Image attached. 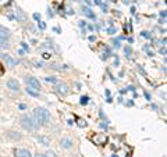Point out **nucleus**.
<instances>
[{
    "label": "nucleus",
    "mask_w": 167,
    "mask_h": 157,
    "mask_svg": "<svg viewBox=\"0 0 167 157\" xmlns=\"http://www.w3.org/2000/svg\"><path fill=\"white\" fill-rule=\"evenodd\" d=\"M34 117L36 120L38 125H46L49 120H50V113L46 109H43V107H38L34 111Z\"/></svg>",
    "instance_id": "obj_1"
},
{
    "label": "nucleus",
    "mask_w": 167,
    "mask_h": 157,
    "mask_svg": "<svg viewBox=\"0 0 167 157\" xmlns=\"http://www.w3.org/2000/svg\"><path fill=\"white\" fill-rule=\"evenodd\" d=\"M21 125L26 131H35L39 126L36 120H35V117H31V115H26V114L21 117Z\"/></svg>",
    "instance_id": "obj_2"
},
{
    "label": "nucleus",
    "mask_w": 167,
    "mask_h": 157,
    "mask_svg": "<svg viewBox=\"0 0 167 157\" xmlns=\"http://www.w3.org/2000/svg\"><path fill=\"white\" fill-rule=\"evenodd\" d=\"M25 82L28 86H32V88H35V89H41V82L38 81L35 77H25Z\"/></svg>",
    "instance_id": "obj_3"
},
{
    "label": "nucleus",
    "mask_w": 167,
    "mask_h": 157,
    "mask_svg": "<svg viewBox=\"0 0 167 157\" xmlns=\"http://www.w3.org/2000/svg\"><path fill=\"white\" fill-rule=\"evenodd\" d=\"M1 60L4 61L6 65H7L9 68H14L17 65L16 60H14V58H11L10 56H9V54H6V53H3V54H1Z\"/></svg>",
    "instance_id": "obj_4"
},
{
    "label": "nucleus",
    "mask_w": 167,
    "mask_h": 157,
    "mask_svg": "<svg viewBox=\"0 0 167 157\" xmlns=\"http://www.w3.org/2000/svg\"><path fill=\"white\" fill-rule=\"evenodd\" d=\"M56 90H57L59 93L61 94V96H67L68 94V86L64 82H56Z\"/></svg>",
    "instance_id": "obj_5"
},
{
    "label": "nucleus",
    "mask_w": 167,
    "mask_h": 157,
    "mask_svg": "<svg viewBox=\"0 0 167 157\" xmlns=\"http://www.w3.org/2000/svg\"><path fill=\"white\" fill-rule=\"evenodd\" d=\"M92 141L95 142V145L103 146V145H106V142H107V138H106V135H103V134H98V135H95L93 138H92Z\"/></svg>",
    "instance_id": "obj_6"
},
{
    "label": "nucleus",
    "mask_w": 167,
    "mask_h": 157,
    "mask_svg": "<svg viewBox=\"0 0 167 157\" xmlns=\"http://www.w3.org/2000/svg\"><path fill=\"white\" fill-rule=\"evenodd\" d=\"M7 86H9V89H11L13 92H18V90H20V82L14 78H11L7 81Z\"/></svg>",
    "instance_id": "obj_7"
},
{
    "label": "nucleus",
    "mask_w": 167,
    "mask_h": 157,
    "mask_svg": "<svg viewBox=\"0 0 167 157\" xmlns=\"http://www.w3.org/2000/svg\"><path fill=\"white\" fill-rule=\"evenodd\" d=\"M11 36L10 31L6 26H0V40H9Z\"/></svg>",
    "instance_id": "obj_8"
},
{
    "label": "nucleus",
    "mask_w": 167,
    "mask_h": 157,
    "mask_svg": "<svg viewBox=\"0 0 167 157\" xmlns=\"http://www.w3.org/2000/svg\"><path fill=\"white\" fill-rule=\"evenodd\" d=\"M14 154H16V157H32L31 153L28 152L26 149H16Z\"/></svg>",
    "instance_id": "obj_9"
},
{
    "label": "nucleus",
    "mask_w": 167,
    "mask_h": 157,
    "mask_svg": "<svg viewBox=\"0 0 167 157\" xmlns=\"http://www.w3.org/2000/svg\"><path fill=\"white\" fill-rule=\"evenodd\" d=\"M36 141L41 143L42 146H49V145H50V138H47V136H45V135L38 136Z\"/></svg>",
    "instance_id": "obj_10"
},
{
    "label": "nucleus",
    "mask_w": 167,
    "mask_h": 157,
    "mask_svg": "<svg viewBox=\"0 0 167 157\" xmlns=\"http://www.w3.org/2000/svg\"><path fill=\"white\" fill-rule=\"evenodd\" d=\"M60 145H61V147H64V149H70V147H73V141L68 139V138H63L61 142H60Z\"/></svg>",
    "instance_id": "obj_11"
},
{
    "label": "nucleus",
    "mask_w": 167,
    "mask_h": 157,
    "mask_svg": "<svg viewBox=\"0 0 167 157\" xmlns=\"http://www.w3.org/2000/svg\"><path fill=\"white\" fill-rule=\"evenodd\" d=\"M25 90H26V93L29 94V96H32V97H38V96H39V90L35 89V88H32V86H28Z\"/></svg>",
    "instance_id": "obj_12"
},
{
    "label": "nucleus",
    "mask_w": 167,
    "mask_h": 157,
    "mask_svg": "<svg viewBox=\"0 0 167 157\" xmlns=\"http://www.w3.org/2000/svg\"><path fill=\"white\" fill-rule=\"evenodd\" d=\"M16 17H17L18 21H25L26 20V16L24 14V11L21 10V9H17L16 10Z\"/></svg>",
    "instance_id": "obj_13"
},
{
    "label": "nucleus",
    "mask_w": 167,
    "mask_h": 157,
    "mask_svg": "<svg viewBox=\"0 0 167 157\" xmlns=\"http://www.w3.org/2000/svg\"><path fill=\"white\" fill-rule=\"evenodd\" d=\"M7 136H9L10 139H13V141H20V139H21V135L18 134V132L10 131V132H7Z\"/></svg>",
    "instance_id": "obj_14"
},
{
    "label": "nucleus",
    "mask_w": 167,
    "mask_h": 157,
    "mask_svg": "<svg viewBox=\"0 0 167 157\" xmlns=\"http://www.w3.org/2000/svg\"><path fill=\"white\" fill-rule=\"evenodd\" d=\"M82 11H84V14H85V16H88L89 18H95V14L92 13V10H91L89 7H84Z\"/></svg>",
    "instance_id": "obj_15"
},
{
    "label": "nucleus",
    "mask_w": 167,
    "mask_h": 157,
    "mask_svg": "<svg viewBox=\"0 0 167 157\" xmlns=\"http://www.w3.org/2000/svg\"><path fill=\"white\" fill-rule=\"evenodd\" d=\"M88 102H89V97L88 96H82V97H81V104H88Z\"/></svg>",
    "instance_id": "obj_16"
},
{
    "label": "nucleus",
    "mask_w": 167,
    "mask_h": 157,
    "mask_svg": "<svg viewBox=\"0 0 167 157\" xmlns=\"http://www.w3.org/2000/svg\"><path fill=\"white\" fill-rule=\"evenodd\" d=\"M45 81H46V82H52V84H56V82H57V81H56V78H53V77H46V78H45Z\"/></svg>",
    "instance_id": "obj_17"
},
{
    "label": "nucleus",
    "mask_w": 167,
    "mask_h": 157,
    "mask_svg": "<svg viewBox=\"0 0 167 157\" xmlns=\"http://www.w3.org/2000/svg\"><path fill=\"white\" fill-rule=\"evenodd\" d=\"M125 54H127V57L131 56V47H125Z\"/></svg>",
    "instance_id": "obj_18"
},
{
    "label": "nucleus",
    "mask_w": 167,
    "mask_h": 157,
    "mask_svg": "<svg viewBox=\"0 0 167 157\" xmlns=\"http://www.w3.org/2000/svg\"><path fill=\"white\" fill-rule=\"evenodd\" d=\"M18 109H20V110H26V104L21 103V104H18Z\"/></svg>",
    "instance_id": "obj_19"
},
{
    "label": "nucleus",
    "mask_w": 167,
    "mask_h": 157,
    "mask_svg": "<svg viewBox=\"0 0 167 157\" xmlns=\"http://www.w3.org/2000/svg\"><path fill=\"white\" fill-rule=\"evenodd\" d=\"M45 156H46V157H56V154H54L53 152H47Z\"/></svg>",
    "instance_id": "obj_20"
},
{
    "label": "nucleus",
    "mask_w": 167,
    "mask_h": 157,
    "mask_svg": "<svg viewBox=\"0 0 167 157\" xmlns=\"http://www.w3.org/2000/svg\"><path fill=\"white\" fill-rule=\"evenodd\" d=\"M107 32H109L110 35H113V33H116V32H117V31H116L114 28H109V29H107Z\"/></svg>",
    "instance_id": "obj_21"
},
{
    "label": "nucleus",
    "mask_w": 167,
    "mask_h": 157,
    "mask_svg": "<svg viewBox=\"0 0 167 157\" xmlns=\"http://www.w3.org/2000/svg\"><path fill=\"white\" fill-rule=\"evenodd\" d=\"M34 18H35L36 21H39V20H41V14H38V13H35V14H34Z\"/></svg>",
    "instance_id": "obj_22"
},
{
    "label": "nucleus",
    "mask_w": 167,
    "mask_h": 157,
    "mask_svg": "<svg viewBox=\"0 0 167 157\" xmlns=\"http://www.w3.org/2000/svg\"><path fill=\"white\" fill-rule=\"evenodd\" d=\"M39 28H41V29H45V28H46V24H45V22H39Z\"/></svg>",
    "instance_id": "obj_23"
},
{
    "label": "nucleus",
    "mask_w": 167,
    "mask_h": 157,
    "mask_svg": "<svg viewBox=\"0 0 167 157\" xmlns=\"http://www.w3.org/2000/svg\"><path fill=\"white\" fill-rule=\"evenodd\" d=\"M79 126H86V121L79 120Z\"/></svg>",
    "instance_id": "obj_24"
},
{
    "label": "nucleus",
    "mask_w": 167,
    "mask_h": 157,
    "mask_svg": "<svg viewBox=\"0 0 167 157\" xmlns=\"http://www.w3.org/2000/svg\"><path fill=\"white\" fill-rule=\"evenodd\" d=\"M79 26H81V28H85V26H86V22H85V21H79Z\"/></svg>",
    "instance_id": "obj_25"
},
{
    "label": "nucleus",
    "mask_w": 167,
    "mask_h": 157,
    "mask_svg": "<svg viewBox=\"0 0 167 157\" xmlns=\"http://www.w3.org/2000/svg\"><path fill=\"white\" fill-rule=\"evenodd\" d=\"M160 17H163V20H166V11L164 10L160 11Z\"/></svg>",
    "instance_id": "obj_26"
},
{
    "label": "nucleus",
    "mask_w": 167,
    "mask_h": 157,
    "mask_svg": "<svg viewBox=\"0 0 167 157\" xmlns=\"http://www.w3.org/2000/svg\"><path fill=\"white\" fill-rule=\"evenodd\" d=\"M142 36L143 38H151V35H149V32H142Z\"/></svg>",
    "instance_id": "obj_27"
},
{
    "label": "nucleus",
    "mask_w": 167,
    "mask_h": 157,
    "mask_svg": "<svg viewBox=\"0 0 167 157\" xmlns=\"http://www.w3.org/2000/svg\"><path fill=\"white\" fill-rule=\"evenodd\" d=\"M21 45H22V47H24L25 50H29V47H28V45H26L25 42H22V43H21Z\"/></svg>",
    "instance_id": "obj_28"
},
{
    "label": "nucleus",
    "mask_w": 167,
    "mask_h": 157,
    "mask_svg": "<svg viewBox=\"0 0 167 157\" xmlns=\"http://www.w3.org/2000/svg\"><path fill=\"white\" fill-rule=\"evenodd\" d=\"M102 6V10H103V13H107V6H104V4H100Z\"/></svg>",
    "instance_id": "obj_29"
},
{
    "label": "nucleus",
    "mask_w": 167,
    "mask_h": 157,
    "mask_svg": "<svg viewBox=\"0 0 167 157\" xmlns=\"http://www.w3.org/2000/svg\"><path fill=\"white\" fill-rule=\"evenodd\" d=\"M53 31H54V32H57V33H61V31H60V28H57V26H56V28H53Z\"/></svg>",
    "instance_id": "obj_30"
},
{
    "label": "nucleus",
    "mask_w": 167,
    "mask_h": 157,
    "mask_svg": "<svg viewBox=\"0 0 167 157\" xmlns=\"http://www.w3.org/2000/svg\"><path fill=\"white\" fill-rule=\"evenodd\" d=\"M50 57V54L49 53H43V58H49Z\"/></svg>",
    "instance_id": "obj_31"
},
{
    "label": "nucleus",
    "mask_w": 167,
    "mask_h": 157,
    "mask_svg": "<svg viewBox=\"0 0 167 157\" xmlns=\"http://www.w3.org/2000/svg\"><path fill=\"white\" fill-rule=\"evenodd\" d=\"M89 40H91V42H95V40H96V38H95V36H89Z\"/></svg>",
    "instance_id": "obj_32"
},
{
    "label": "nucleus",
    "mask_w": 167,
    "mask_h": 157,
    "mask_svg": "<svg viewBox=\"0 0 167 157\" xmlns=\"http://www.w3.org/2000/svg\"><path fill=\"white\" fill-rule=\"evenodd\" d=\"M145 97L148 100H151V96H149V93H148V92H145Z\"/></svg>",
    "instance_id": "obj_33"
},
{
    "label": "nucleus",
    "mask_w": 167,
    "mask_h": 157,
    "mask_svg": "<svg viewBox=\"0 0 167 157\" xmlns=\"http://www.w3.org/2000/svg\"><path fill=\"white\" fill-rule=\"evenodd\" d=\"M35 157H46V156H45V154H42V153H38Z\"/></svg>",
    "instance_id": "obj_34"
},
{
    "label": "nucleus",
    "mask_w": 167,
    "mask_h": 157,
    "mask_svg": "<svg viewBox=\"0 0 167 157\" xmlns=\"http://www.w3.org/2000/svg\"><path fill=\"white\" fill-rule=\"evenodd\" d=\"M113 157H117V156H113Z\"/></svg>",
    "instance_id": "obj_35"
}]
</instances>
